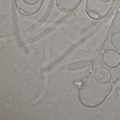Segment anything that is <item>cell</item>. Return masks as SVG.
<instances>
[{"label": "cell", "instance_id": "1", "mask_svg": "<svg viewBox=\"0 0 120 120\" xmlns=\"http://www.w3.org/2000/svg\"><path fill=\"white\" fill-rule=\"evenodd\" d=\"M103 61L106 66L114 67L120 64V54L114 49H109L104 53L102 56Z\"/></svg>", "mask_w": 120, "mask_h": 120}, {"label": "cell", "instance_id": "2", "mask_svg": "<svg viewBox=\"0 0 120 120\" xmlns=\"http://www.w3.org/2000/svg\"><path fill=\"white\" fill-rule=\"evenodd\" d=\"M94 76L97 81L104 83L110 80L111 74L108 68L104 67H100L96 69L95 71Z\"/></svg>", "mask_w": 120, "mask_h": 120}, {"label": "cell", "instance_id": "3", "mask_svg": "<svg viewBox=\"0 0 120 120\" xmlns=\"http://www.w3.org/2000/svg\"><path fill=\"white\" fill-rule=\"evenodd\" d=\"M111 42L114 48L120 50V31H117L112 35L111 37Z\"/></svg>", "mask_w": 120, "mask_h": 120}, {"label": "cell", "instance_id": "4", "mask_svg": "<svg viewBox=\"0 0 120 120\" xmlns=\"http://www.w3.org/2000/svg\"><path fill=\"white\" fill-rule=\"evenodd\" d=\"M40 0H22L26 4L29 5H35L39 2Z\"/></svg>", "mask_w": 120, "mask_h": 120}, {"label": "cell", "instance_id": "5", "mask_svg": "<svg viewBox=\"0 0 120 120\" xmlns=\"http://www.w3.org/2000/svg\"><path fill=\"white\" fill-rule=\"evenodd\" d=\"M99 0L101 2L106 3L109 2L111 0Z\"/></svg>", "mask_w": 120, "mask_h": 120}]
</instances>
